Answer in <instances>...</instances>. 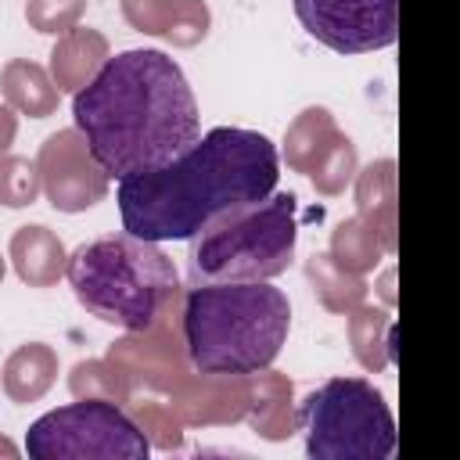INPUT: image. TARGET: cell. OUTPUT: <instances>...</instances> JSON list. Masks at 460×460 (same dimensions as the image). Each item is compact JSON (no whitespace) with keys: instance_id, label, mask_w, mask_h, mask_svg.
I'll list each match as a JSON object with an SVG mask.
<instances>
[{"instance_id":"obj_1","label":"cell","mask_w":460,"mask_h":460,"mask_svg":"<svg viewBox=\"0 0 460 460\" xmlns=\"http://www.w3.org/2000/svg\"><path fill=\"white\" fill-rule=\"evenodd\" d=\"M280 155L259 129L216 126L165 165L119 176L122 230L144 241H190L226 212L277 190Z\"/></svg>"},{"instance_id":"obj_2","label":"cell","mask_w":460,"mask_h":460,"mask_svg":"<svg viewBox=\"0 0 460 460\" xmlns=\"http://www.w3.org/2000/svg\"><path fill=\"white\" fill-rule=\"evenodd\" d=\"M72 119L111 180L165 165L201 137L198 97L183 68L155 47L108 58L72 93Z\"/></svg>"},{"instance_id":"obj_3","label":"cell","mask_w":460,"mask_h":460,"mask_svg":"<svg viewBox=\"0 0 460 460\" xmlns=\"http://www.w3.org/2000/svg\"><path fill=\"white\" fill-rule=\"evenodd\" d=\"M183 345L201 377H252L273 367L291 331V302L270 280L190 284Z\"/></svg>"},{"instance_id":"obj_4","label":"cell","mask_w":460,"mask_h":460,"mask_svg":"<svg viewBox=\"0 0 460 460\" xmlns=\"http://www.w3.org/2000/svg\"><path fill=\"white\" fill-rule=\"evenodd\" d=\"M65 277L90 316L122 331L155 327L180 288L172 259L155 241L126 230L79 244L65 262Z\"/></svg>"},{"instance_id":"obj_5","label":"cell","mask_w":460,"mask_h":460,"mask_svg":"<svg viewBox=\"0 0 460 460\" xmlns=\"http://www.w3.org/2000/svg\"><path fill=\"white\" fill-rule=\"evenodd\" d=\"M298 198L273 190L270 198L226 212L198 237H190V280L226 284V280H273L295 259L298 241Z\"/></svg>"},{"instance_id":"obj_6","label":"cell","mask_w":460,"mask_h":460,"mask_svg":"<svg viewBox=\"0 0 460 460\" xmlns=\"http://www.w3.org/2000/svg\"><path fill=\"white\" fill-rule=\"evenodd\" d=\"M309 460H388L395 420L385 395L367 377H331L298 406Z\"/></svg>"},{"instance_id":"obj_7","label":"cell","mask_w":460,"mask_h":460,"mask_svg":"<svg viewBox=\"0 0 460 460\" xmlns=\"http://www.w3.org/2000/svg\"><path fill=\"white\" fill-rule=\"evenodd\" d=\"M25 453L32 460H147L151 438L115 399L83 395L32 420Z\"/></svg>"},{"instance_id":"obj_8","label":"cell","mask_w":460,"mask_h":460,"mask_svg":"<svg viewBox=\"0 0 460 460\" xmlns=\"http://www.w3.org/2000/svg\"><path fill=\"white\" fill-rule=\"evenodd\" d=\"M302 29L334 54L385 50L399 36V0H291Z\"/></svg>"},{"instance_id":"obj_9","label":"cell","mask_w":460,"mask_h":460,"mask_svg":"<svg viewBox=\"0 0 460 460\" xmlns=\"http://www.w3.org/2000/svg\"><path fill=\"white\" fill-rule=\"evenodd\" d=\"M40 187L58 212H86L108 198L111 176L101 169L79 129H58L40 144L36 155Z\"/></svg>"},{"instance_id":"obj_10","label":"cell","mask_w":460,"mask_h":460,"mask_svg":"<svg viewBox=\"0 0 460 460\" xmlns=\"http://www.w3.org/2000/svg\"><path fill=\"white\" fill-rule=\"evenodd\" d=\"M7 259H11V266H14L22 284H29V288H54L65 277L68 252H65L61 237L50 226L25 223V226H18L11 234Z\"/></svg>"},{"instance_id":"obj_11","label":"cell","mask_w":460,"mask_h":460,"mask_svg":"<svg viewBox=\"0 0 460 460\" xmlns=\"http://www.w3.org/2000/svg\"><path fill=\"white\" fill-rule=\"evenodd\" d=\"M108 58H111L108 36L97 29L75 25L65 36H58V43L50 50V79L61 93H79L101 72V65Z\"/></svg>"},{"instance_id":"obj_12","label":"cell","mask_w":460,"mask_h":460,"mask_svg":"<svg viewBox=\"0 0 460 460\" xmlns=\"http://www.w3.org/2000/svg\"><path fill=\"white\" fill-rule=\"evenodd\" d=\"M0 93L7 101V108H14L18 115L29 119H47L58 111L61 90L50 79V68L29 61V58H11L0 68Z\"/></svg>"},{"instance_id":"obj_13","label":"cell","mask_w":460,"mask_h":460,"mask_svg":"<svg viewBox=\"0 0 460 460\" xmlns=\"http://www.w3.org/2000/svg\"><path fill=\"white\" fill-rule=\"evenodd\" d=\"M54 381H58V352H54L50 345H43V341H25V345H18V349L7 356L4 377H0L4 395H7L11 402H22V406L43 399V395L54 388Z\"/></svg>"},{"instance_id":"obj_14","label":"cell","mask_w":460,"mask_h":460,"mask_svg":"<svg viewBox=\"0 0 460 460\" xmlns=\"http://www.w3.org/2000/svg\"><path fill=\"white\" fill-rule=\"evenodd\" d=\"M338 126L331 119L327 108H305L284 133V158L295 172H313L320 165V158L331 151V144L338 140Z\"/></svg>"},{"instance_id":"obj_15","label":"cell","mask_w":460,"mask_h":460,"mask_svg":"<svg viewBox=\"0 0 460 460\" xmlns=\"http://www.w3.org/2000/svg\"><path fill=\"white\" fill-rule=\"evenodd\" d=\"M349 341H352V356L377 374L392 359V316L370 305L356 309L349 316Z\"/></svg>"},{"instance_id":"obj_16","label":"cell","mask_w":460,"mask_h":460,"mask_svg":"<svg viewBox=\"0 0 460 460\" xmlns=\"http://www.w3.org/2000/svg\"><path fill=\"white\" fill-rule=\"evenodd\" d=\"M327 255H331L345 273L363 277L367 270H374V266H377V259H381V241H377L374 226H370V223H363V219L356 216V219L338 223V230H334V237H331V252H327Z\"/></svg>"},{"instance_id":"obj_17","label":"cell","mask_w":460,"mask_h":460,"mask_svg":"<svg viewBox=\"0 0 460 460\" xmlns=\"http://www.w3.org/2000/svg\"><path fill=\"white\" fill-rule=\"evenodd\" d=\"M309 280L316 284V295L327 309H352L367 295L363 277L345 273L331 255H313L309 259Z\"/></svg>"},{"instance_id":"obj_18","label":"cell","mask_w":460,"mask_h":460,"mask_svg":"<svg viewBox=\"0 0 460 460\" xmlns=\"http://www.w3.org/2000/svg\"><path fill=\"white\" fill-rule=\"evenodd\" d=\"M40 169L36 158L25 155H0V205L4 208H25L40 198Z\"/></svg>"},{"instance_id":"obj_19","label":"cell","mask_w":460,"mask_h":460,"mask_svg":"<svg viewBox=\"0 0 460 460\" xmlns=\"http://www.w3.org/2000/svg\"><path fill=\"white\" fill-rule=\"evenodd\" d=\"M352 172H356V147H352V140L345 137V133H338V140L331 144V151L320 158V165L309 172V180H313V187L320 190V194H341L345 187H349V180H352Z\"/></svg>"},{"instance_id":"obj_20","label":"cell","mask_w":460,"mask_h":460,"mask_svg":"<svg viewBox=\"0 0 460 460\" xmlns=\"http://www.w3.org/2000/svg\"><path fill=\"white\" fill-rule=\"evenodd\" d=\"M86 14V0H25V22L43 36H65Z\"/></svg>"},{"instance_id":"obj_21","label":"cell","mask_w":460,"mask_h":460,"mask_svg":"<svg viewBox=\"0 0 460 460\" xmlns=\"http://www.w3.org/2000/svg\"><path fill=\"white\" fill-rule=\"evenodd\" d=\"M208 4L205 0H172V25L165 32V40H172L176 47H194L198 40H205L208 32Z\"/></svg>"},{"instance_id":"obj_22","label":"cell","mask_w":460,"mask_h":460,"mask_svg":"<svg viewBox=\"0 0 460 460\" xmlns=\"http://www.w3.org/2000/svg\"><path fill=\"white\" fill-rule=\"evenodd\" d=\"M122 18L147 36H165L172 25V0H122Z\"/></svg>"},{"instance_id":"obj_23","label":"cell","mask_w":460,"mask_h":460,"mask_svg":"<svg viewBox=\"0 0 460 460\" xmlns=\"http://www.w3.org/2000/svg\"><path fill=\"white\" fill-rule=\"evenodd\" d=\"M14 137H18V111L7 108V104H0V155L11 151Z\"/></svg>"},{"instance_id":"obj_24","label":"cell","mask_w":460,"mask_h":460,"mask_svg":"<svg viewBox=\"0 0 460 460\" xmlns=\"http://www.w3.org/2000/svg\"><path fill=\"white\" fill-rule=\"evenodd\" d=\"M0 453H4V456H18V446L7 442V438H0Z\"/></svg>"},{"instance_id":"obj_25","label":"cell","mask_w":460,"mask_h":460,"mask_svg":"<svg viewBox=\"0 0 460 460\" xmlns=\"http://www.w3.org/2000/svg\"><path fill=\"white\" fill-rule=\"evenodd\" d=\"M385 298L392 302V273H385Z\"/></svg>"},{"instance_id":"obj_26","label":"cell","mask_w":460,"mask_h":460,"mask_svg":"<svg viewBox=\"0 0 460 460\" xmlns=\"http://www.w3.org/2000/svg\"><path fill=\"white\" fill-rule=\"evenodd\" d=\"M4 273H7V262H4V255H0V284H4Z\"/></svg>"}]
</instances>
